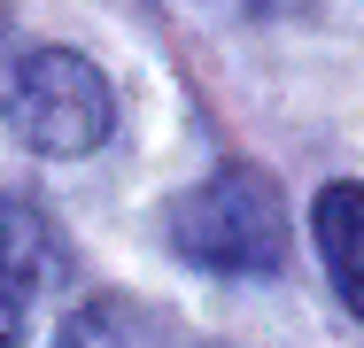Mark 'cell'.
<instances>
[{
    "mask_svg": "<svg viewBox=\"0 0 364 348\" xmlns=\"http://www.w3.org/2000/svg\"><path fill=\"white\" fill-rule=\"evenodd\" d=\"M171 240H178V256L202 263V271L248 278V271H279V256H287V217H279V194H272L264 170L225 163L218 178H202L186 202L171 209Z\"/></svg>",
    "mask_w": 364,
    "mask_h": 348,
    "instance_id": "cell-1",
    "label": "cell"
},
{
    "mask_svg": "<svg viewBox=\"0 0 364 348\" xmlns=\"http://www.w3.org/2000/svg\"><path fill=\"white\" fill-rule=\"evenodd\" d=\"M0 116L8 132L39 155H85L101 147L109 124H117V101H109V77L70 55V47H31L16 55L8 77H0Z\"/></svg>",
    "mask_w": 364,
    "mask_h": 348,
    "instance_id": "cell-2",
    "label": "cell"
},
{
    "mask_svg": "<svg viewBox=\"0 0 364 348\" xmlns=\"http://www.w3.org/2000/svg\"><path fill=\"white\" fill-rule=\"evenodd\" d=\"M39 286H47V224H39L23 202L0 194V348L23 341Z\"/></svg>",
    "mask_w": 364,
    "mask_h": 348,
    "instance_id": "cell-3",
    "label": "cell"
},
{
    "mask_svg": "<svg viewBox=\"0 0 364 348\" xmlns=\"http://www.w3.org/2000/svg\"><path fill=\"white\" fill-rule=\"evenodd\" d=\"M310 224H318V256H326V271L341 286V302L364 317V186H349V178L326 186Z\"/></svg>",
    "mask_w": 364,
    "mask_h": 348,
    "instance_id": "cell-4",
    "label": "cell"
},
{
    "mask_svg": "<svg viewBox=\"0 0 364 348\" xmlns=\"http://www.w3.org/2000/svg\"><path fill=\"white\" fill-rule=\"evenodd\" d=\"M63 348H202V341L140 302H85L63 325Z\"/></svg>",
    "mask_w": 364,
    "mask_h": 348,
    "instance_id": "cell-5",
    "label": "cell"
}]
</instances>
